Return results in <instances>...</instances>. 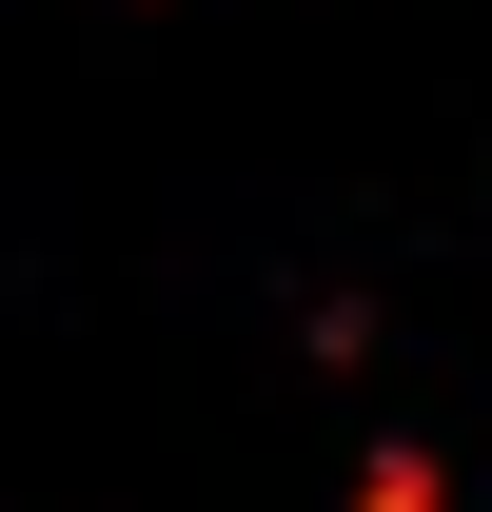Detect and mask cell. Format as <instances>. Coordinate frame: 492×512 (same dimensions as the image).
I'll list each match as a JSON object with an SVG mask.
<instances>
[{"mask_svg":"<svg viewBox=\"0 0 492 512\" xmlns=\"http://www.w3.org/2000/svg\"><path fill=\"white\" fill-rule=\"evenodd\" d=\"M355 512H433V453H374V493Z\"/></svg>","mask_w":492,"mask_h":512,"instance_id":"cell-1","label":"cell"}]
</instances>
